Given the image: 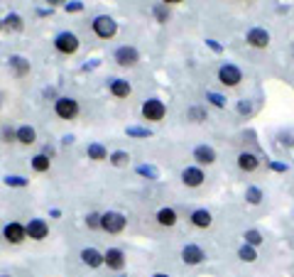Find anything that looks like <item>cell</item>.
Returning <instances> with one entry per match:
<instances>
[{
    "label": "cell",
    "instance_id": "obj_1",
    "mask_svg": "<svg viewBox=\"0 0 294 277\" xmlns=\"http://www.w3.org/2000/svg\"><path fill=\"white\" fill-rule=\"evenodd\" d=\"M54 113L62 118V120H74L76 116H78V103L69 98V96H62V98H57L54 101Z\"/></svg>",
    "mask_w": 294,
    "mask_h": 277
},
{
    "label": "cell",
    "instance_id": "obj_2",
    "mask_svg": "<svg viewBox=\"0 0 294 277\" xmlns=\"http://www.w3.org/2000/svg\"><path fill=\"white\" fill-rule=\"evenodd\" d=\"M125 223H128L125 216L118 213V211H108V213L101 216V228L108 231V233H120V231L125 228Z\"/></svg>",
    "mask_w": 294,
    "mask_h": 277
},
{
    "label": "cell",
    "instance_id": "obj_3",
    "mask_svg": "<svg viewBox=\"0 0 294 277\" xmlns=\"http://www.w3.org/2000/svg\"><path fill=\"white\" fill-rule=\"evenodd\" d=\"M93 32H96L98 37H103V40H110V37L118 32V25H115V20H113V17L101 15V17H96V20H93Z\"/></svg>",
    "mask_w": 294,
    "mask_h": 277
},
{
    "label": "cell",
    "instance_id": "obj_4",
    "mask_svg": "<svg viewBox=\"0 0 294 277\" xmlns=\"http://www.w3.org/2000/svg\"><path fill=\"white\" fill-rule=\"evenodd\" d=\"M164 113H167V108H164V103L159 98H149V101H145V106H143V118L149 120V123L162 120Z\"/></svg>",
    "mask_w": 294,
    "mask_h": 277
},
{
    "label": "cell",
    "instance_id": "obj_5",
    "mask_svg": "<svg viewBox=\"0 0 294 277\" xmlns=\"http://www.w3.org/2000/svg\"><path fill=\"white\" fill-rule=\"evenodd\" d=\"M54 47H57L59 54H74L78 49V37L74 32H62V35H57Z\"/></svg>",
    "mask_w": 294,
    "mask_h": 277
},
{
    "label": "cell",
    "instance_id": "obj_6",
    "mask_svg": "<svg viewBox=\"0 0 294 277\" xmlns=\"http://www.w3.org/2000/svg\"><path fill=\"white\" fill-rule=\"evenodd\" d=\"M219 81L223 86H238L243 81V71L238 69L235 64H223L219 69Z\"/></svg>",
    "mask_w": 294,
    "mask_h": 277
},
{
    "label": "cell",
    "instance_id": "obj_7",
    "mask_svg": "<svg viewBox=\"0 0 294 277\" xmlns=\"http://www.w3.org/2000/svg\"><path fill=\"white\" fill-rule=\"evenodd\" d=\"M25 231H27V238H32V240H44V238L49 236V226H47V221H42V218H32V221L25 226Z\"/></svg>",
    "mask_w": 294,
    "mask_h": 277
},
{
    "label": "cell",
    "instance_id": "obj_8",
    "mask_svg": "<svg viewBox=\"0 0 294 277\" xmlns=\"http://www.w3.org/2000/svg\"><path fill=\"white\" fill-rule=\"evenodd\" d=\"M2 236H5V240H7V243L17 245V243H22V240L27 238V231H25V226H22V223L12 221V223H7V226H5Z\"/></svg>",
    "mask_w": 294,
    "mask_h": 277
},
{
    "label": "cell",
    "instance_id": "obj_9",
    "mask_svg": "<svg viewBox=\"0 0 294 277\" xmlns=\"http://www.w3.org/2000/svg\"><path fill=\"white\" fill-rule=\"evenodd\" d=\"M103 265H108L110 270H123L125 268V255L120 248H108L103 253Z\"/></svg>",
    "mask_w": 294,
    "mask_h": 277
},
{
    "label": "cell",
    "instance_id": "obj_10",
    "mask_svg": "<svg viewBox=\"0 0 294 277\" xmlns=\"http://www.w3.org/2000/svg\"><path fill=\"white\" fill-rule=\"evenodd\" d=\"M115 62H118L120 67H135V64L140 62V54H138L135 47H120V49L115 52Z\"/></svg>",
    "mask_w": 294,
    "mask_h": 277
},
{
    "label": "cell",
    "instance_id": "obj_11",
    "mask_svg": "<svg viewBox=\"0 0 294 277\" xmlns=\"http://www.w3.org/2000/svg\"><path fill=\"white\" fill-rule=\"evenodd\" d=\"M182 260H184L186 265H199V263L206 260V253H204L199 245H184V248H182Z\"/></svg>",
    "mask_w": 294,
    "mask_h": 277
},
{
    "label": "cell",
    "instance_id": "obj_12",
    "mask_svg": "<svg viewBox=\"0 0 294 277\" xmlns=\"http://www.w3.org/2000/svg\"><path fill=\"white\" fill-rule=\"evenodd\" d=\"M248 44L255 47V49H265V47L270 44V35H267L262 27H255V30L248 32Z\"/></svg>",
    "mask_w": 294,
    "mask_h": 277
},
{
    "label": "cell",
    "instance_id": "obj_13",
    "mask_svg": "<svg viewBox=\"0 0 294 277\" xmlns=\"http://www.w3.org/2000/svg\"><path fill=\"white\" fill-rule=\"evenodd\" d=\"M204 172L199 169V167H189V169H184L182 172V182L186 184V187H201L204 184Z\"/></svg>",
    "mask_w": 294,
    "mask_h": 277
},
{
    "label": "cell",
    "instance_id": "obj_14",
    "mask_svg": "<svg viewBox=\"0 0 294 277\" xmlns=\"http://www.w3.org/2000/svg\"><path fill=\"white\" fill-rule=\"evenodd\" d=\"M194 159H196L199 164H214V162H216V152H214V147H209V145H199V147L194 150Z\"/></svg>",
    "mask_w": 294,
    "mask_h": 277
},
{
    "label": "cell",
    "instance_id": "obj_15",
    "mask_svg": "<svg viewBox=\"0 0 294 277\" xmlns=\"http://www.w3.org/2000/svg\"><path fill=\"white\" fill-rule=\"evenodd\" d=\"M81 260L88 268H101L103 265V253H98L96 248H83L81 250Z\"/></svg>",
    "mask_w": 294,
    "mask_h": 277
},
{
    "label": "cell",
    "instance_id": "obj_16",
    "mask_svg": "<svg viewBox=\"0 0 294 277\" xmlns=\"http://www.w3.org/2000/svg\"><path fill=\"white\" fill-rule=\"evenodd\" d=\"M130 91H133V88H130V83H128L125 79H113V81H110V93H113L115 98H128Z\"/></svg>",
    "mask_w": 294,
    "mask_h": 277
},
{
    "label": "cell",
    "instance_id": "obj_17",
    "mask_svg": "<svg viewBox=\"0 0 294 277\" xmlns=\"http://www.w3.org/2000/svg\"><path fill=\"white\" fill-rule=\"evenodd\" d=\"M257 164H260V159H257L253 152H243V155L238 157V167H240L243 172H255Z\"/></svg>",
    "mask_w": 294,
    "mask_h": 277
},
{
    "label": "cell",
    "instance_id": "obj_18",
    "mask_svg": "<svg viewBox=\"0 0 294 277\" xmlns=\"http://www.w3.org/2000/svg\"><path fill=\"white\" fill-rule=\"evenodd\" d=\"M191 223H194L196 228H209V226H211V213H209L206 208H199V211L191 213Z\"/></svg>",
    "mask_w": 294,
    "mask_h": 277
},
{
    "label": "cell",
    "instance_id": "obj_19",
    "mask_svg": "<svg viewBox=\"0 0 294 277\" xmlns=\"http://www.w3.org/2000/svg\"><path fill=\"white\" fill-rule=\"evenodd\" d=\"M157 223L159 226H174L177 223V211L174 208H159L157 211Z\"/></svg>",
    "mask_w": 294,
    "mask_h": 277
},
{
    "label": "cell",
    "instance_id": "obj_20",
    "mask_svg": "<svg viewBox=\"0 0 294 277\" xmlns=\"http://www.w3.org/2000/svg\"><path fill=\"white\" fill-rule=\"evenodd\" d=\"M10 67L15 71V76H25L30 74V62L25 57H10Z\"/></svg>",
    "mask_w": 294,
    "mask_h": 277
},
{
    "label": "cell",
    "instance_id": "obj_21",
    "mask_svg": "<svg viewBox=\"0 0 294 277\" xmlns=\"http://www.w3.org/2000/svg\"><path fill=\"white\" fill-rule=\"evenodd\" d=\"M15 135H17V142H22V145H32V142H35V138H37L35 128H30V125H22V128H17V130H15Z\"/></svg>",
    "mask_w": 294,
    "mask_h": 277
},
{
    "label": "cell",
    "instance_id": "obj_22",
    "mask_svg": "<svg viewBox=\"0 0 294 277\" xmlns=\"http://www.w3.org/2000/svg\"><path fill=\"white\" fill-rule=\"evenodd\" d=\"M86 155H88V159H96V162H103V159H108V152H106V147H103V145H98V142L88 145Z\"/></svg>",
    "mask_w": 294,
    "mask_h": 277
},
{
    "label": "cell",
    "instance_id": "obj_23",
    "mask_svg": "<svg viewBox=\"0 0 294 277\" xmlns=\"http://www.w3.org/2000/svg\"><path fill=\"white\" fill-rule=\"evenodd\" d=\"M49 167H52L49 155H35L32 157V169L35 172H49Z\"/></svg>",
    "mask_w": 294,
    "mask_h": 277
},
{
    "label": "cell",
    "instance_id": "obj_24",
    "mask_svg": "<svg viewBox=\"0 0 294 277\" xmlns=\"http://www.w3.org/2000/svg\"><path fill=\"white\" fill-rule=\"evenodd\" d=\"M2 27L20 32V30H22V17H20V15H7V17L2 20Z\"/></svg>",
    "mask_w": 294,
    "mask_h": 277
},
{
    "label": "cell",
    "instance_id": "obj_25",
    "mask_svg": "<svg viewBox=\"0 0 294 277\" xmlns=\"http://www.w3.org/2000/svg\"><path fill=\"white\" fill-rule=\"evenodd\" d=\"M243 238H245V245H253V248L262 243V236H260V231H255V228L245 231V233H243Z\"/></svg>",
    "mask_w": 294,
    "mask_h": 277
},
{
    "label": "cell",
    "instance_id": "obj_26",
    "mask_svg": "<svg viewBox=\"0 0 294 277\" xmlns=\"http://www.w3.org/2000/svg\"><path fill=\"white\" fill-rule=\"evenodd\" d=\"M238 258H240L243 263H255L257 253H255V248H253V245H243V248L238 250Z\"/></svg>",
    "mask_w": 294,
    "mask_h": 277
},
{
    "label": "cell",
    "instance_id": "obj_27",
    "mask_svg": "<svg viewBox=\"0 0 294 277\" xmlns=\"http://www.w3.org/2000/svg\"><path fill=\"white\" fill-rule=\"evenodd\" d=\"M186 118H189L191 123H204V120H206V111H204V108H199V106H194V108H189Z\"/></svg>",
    "mask_w": 294,
    "mask_h": 277
},
{
    "label": "cell",
    "instance_id": "obj_28",
    "mask_svg": "<svg viewBox=\"0 0 294 277\" xmlns=\"http://www.w3.org/2000/svg\"><path fill=\"white\" fill-rule=\"evenodd\" d=\"M110 162H113L115 167H125V164L130 162V155H128V152H123V150H118V152H113V155H110Z\"/></svg>",
    "mask_w": 294,
    "mask_h": 277
},
{
    "label": "cell",
    "instance_id": "obj_29",
    "mask_svg": "<svg viewBox=\"0 0 294 277\" xmlns=\"http://www.w3.org/2000/svg\"><path fill=\"white\" fill-rule=\"evenodd\" d=\"M245 199H248V204H253V206H257V204L262 201V192H260L257 187H250V189L245 192Z\"/></svg>",
    "mask_w": 294,
    "mask_h": 277
},
{
    "label": "cell",
    "instance_id": "obj_30",
    "mask_svg": "<svg viewBox=\"0 0 294 277\" xmlns=\"http://www.w3.org/2000/svg\"><path fill=\"white\" fill-rule=\"evenodd\" d=\"M206 98L216 106V108H225V96H220V93H214V91H209L206 93Z\"/></svg>",
    "mask_w": 294,
    "mask_h": 277
},
{
    "label": "cell",
    "instance_id": "obj_31",
    "mask_svg": "<svg viewBox=\"0 0 294 277\" xmlns=\"http://www.w3.org/2000/svg\"><path fill=\"white\" fill-rule=\"evenodd\" d=\"M138 174H143V177H149V179H157V177H159V172H157L154 167H145V164H143V167H138Z\"/></svg>",
    "mask_w": 294,
    "mask_h": 277
},
{
    "label": "cell",
    "instance_id": "obj_32",
    "mask_svg": "<svg viewBox=\"0 0 294 277\" xmlns=\"http://www.w3.org/2000/svg\"><path fill=\"white\" fill-rule=\"evenodd\" d=\"M86 226L88 228H101V213H88L86 216Z\"/></svg>",
    "mask_w": 294,
    "mask_h": 277
},
{
    "label": "cell",
    "instance_id": "obj_33",
    "mask_svg": "<svg viewBox=\"0 0 294 277\" xmlns=\"http://www.w3.org/2000/svg\"><path fill=\"white\" fill-rule=\"evenodd\" d=\"M128 135L130 138H149V130L147 128H128Z\"/></svg>",
    "mask_w": 294,
    "mask_h": 277
},
{
    "label": "cell",
    "instance_id": "obj_34",
    "mask_svg": "<svg viewBox=\"0 0 294 277\" xmlns=\"http://www.w3.org/2000/svg\"><path fill=\"white\" fill-rule=\"evenodd\" d=\"M5 184L7 187H27V179H22V177H7Z\"/></svg>",
    "mask_w": 294,
    "mask_h": 277
},
{
    "label": "cell",
    "instance_id": "obj_35",
    "mask_svg": "<svg viewBox=\"0 0 294 277\" xmlns=\"http://www.w3.org/2000/svg\"><path fill=\"white\" fill-rule=\"evenodd\" d=\"M154 17H157L159 22H167V10H164V7H154Z\"/></svg>",
    "mask_w": 294,
    "mask_h": 277
},
{
    "label": "cell",
    "instance_id": "obj_36",
    "mask_svg": "<svg viewBox=\"0 0 294 277\" xmlns=\"http://www.w3.org/2000/svg\"><path fill=\"white\" fill-rule=\"evenodd\" d=\"M67 10L69 12H81L83 10V2H67Z\"/></svg>",
    "mask_w": 294,
    "mask_h": 277
},
{
    "label": "cell",
    "instance_id": "obj_37",
    "mask_svg": "<svg viewBox=\"0 0 294 277\" xmlns=\"http://www.w3.org/2000/svg\"><path fill=\"white\" fill-rule=\"evenodd\" d=\"M2 138H5V142H10V140H17V135H15V130L5 128V130H2Z\"/></svg>",
    "mask_w": 294,
    "mask_h": 277
},
{
    "label": "cell",
    "instance_id": "obj_38",
    "mask_svg": "<svg viewBox=\"0 0 294 277\" xmlns=\"http://www.w3.org/2000/svg\"><path fill=\"white\" fill-rule=\"evenodd\" d=\"M270 167H272L275 172H287V164H280V162H272Z\"/></svg>",
    "mask_w": 294,
    "mask_h": 277
},
{
    "label": "cell",
    "instance_id": "obj_39",
    "mask_svg": "<svg viewBox=\"0 0 294 277\" xmlns=\"http://www.w3.org/2000/svg\"><path fill=\"white\" fill-rule=\"evenodd\" d=\"M206 44H209L214 52H220V44H216V40H206Z\"/></svg>",
    "mask_w": 294,
    "mask_h": 277
},
{
    "label": "cell",
    "instance_id": "obj_40",
    "mask_svg": "<svg viewBox=\"0 0 294 277\" xmlns=\"http://www.w3.org/2000/svg\"><path fill=\"white\" fill-rule=\"evenodd\" d=\"M238 111H240V113H250V106H248V103H240Z\"/></svg>",
    "mask_w": 294,
    "mask_h": 277
},
{
    "label": "cell",
    "instance_id": "obj_41",
    "mask_svg": "<svg viewBox=\"0 0 294 277\" xmlns=\"http://www.w3.org/2000/svg\"><path fill=\"white\" fill-rule=\"evenodd\" d=\"M49 5H62V2H67V0H47Z\"/></svg>",
    "mask_w": 294,
    "mask_h": 277
},
{
    "label": "cell",
    "instance_id": "obj_42",
    "mask_svg": "<svg viewBox=\"0 0 294 277\" xmlns=\"http://www.w3.org/2000/svg\"><path fill=\"white\" fill-rule=\"evenodd\" d=\"M152 277H169V275H164V273H157V275H152Z\"/></svg>",
    "mask_w": 294,
    "mask_h": 277
},
{
    "label": "cell",
    "instance_id": "obj_43",
    "mask_svg": "<svg viewBox=\"0 0 294 277\" xmlns=\"http://www.w3.org/2000/svg\"><path fill=\"white\" fill-rule=\"evenodd\" d=\"M162 2H182V0H162Z\"/></svg>",
    "mask_w": 294,
    "mask_h": 277
},
{
    "label": "cell",
    "instance_id": "obj_44",
    "mask_svg": "<svg viewBox=\"0 0 294 277\" xmlns=\"http://www.w3.org/2000/svg\"><path fill=\"white\" fill-rule=\"evenodd\" d=\"M0 30H2V20H0Z\"/></svg>",
    "mask_w": 294,
    "mask_h": 277
},
{
    "label": "cell",
    "instance_id": "obj_45",
    "mask_svg": "<svg viewBox=\"0 0 294 277\" xmlns=\"http://www.w3.org/2000/svg\"><path fill=\"white\" fill-rule=\"evenodd\" d=\"M0 277H10V275H0Z\"/></svg>",
    "mask_w": 294,
    "mask_h": 277
}]
</instances>
